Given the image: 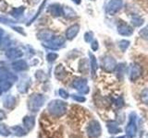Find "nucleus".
<instances>
[{
  "label": "nucleus",
  "instance_id": "39448f33",
  "mask_svg": "<svg viewBox=\"0 0 148 138\" xmlns=\"http://www.w3.org/2000/svg\"><path fill=\"white\" fill-rule=\"evenodd\" d=\"M88 135L92 138H96L101 135V127H100V124L97 121H92L88 126Z\"/></svg>",
  "mask_w": 148,
  "mask_h": 138
},
{
  "label": "nucleus",
  "instance_id": "a211bd4d",
  "mask_svg": "<svg viewBox=\"0 0 148 138\" xmlns=\"http://www.w3.org/2000/svg\"><path fill=\"white\" fill-rule=\"evenodd\" d=\"M118 138H132V137L128 135H124V136H120V137H118Z\"/></svg>",
  "mask_w": 148,
  "mask_h": 138
},
{
  "label": "nucleus",
  "instance_id": "4468645a",
  "mask_svg": "<svg viewBox=\"0 0 148 138\" xmlns=\"http://www.w3.org/2000/svg\"><path fill=\"white\" fill-rule=\"evenodd\" d=\"M139 35H140V37L143 38V40L148 41V25H146L145 28H143L142 30H140V31H139Z\"/></svg>",
  "mask_w": 148,
  "mask_h": 138
},
{
  "label": "nucleus",
  "instance_id": "7ed1b4c3",
  "mask_svg": "<svg viewBox=\"0 0 148 138\" xmlns=\"http://www.w3.org/2000/svg\"><path fill=\"white\" fill-rule=\"evenodd\" d=\"M143 74V67L137 63H132L129 68V79L132 82H135Z\"/></svg>",
  "mask_w": 148,
  "mask_h": 138
},
{
  "label": "nucleus",
  "instance_id": "f8f14e48",
  "mask_svg": "<svg viewBox=\"0 0 148 138\" xmlns=\"http://www.w3.org/2000/svg\"><path fill=\"white\" fill-rule=\"evenodd\" d=\"M125 64H119V66H117L116 67V71H117V75H118V77L119 79H121V78L124 76V67Z\"/></svg>",
  "mask_w": 148,
  "mask_h": 138
},
{
  "label": "nucleus",
  "instance_id": "ddd939ff",
  "mask_svg": "<svg viewBox=\"0 0 148 138\" xmlns=\"http://www.w3.org/2000/svg\"><path fill=\"white\" fill-rule=\"evenodd\" d=\"M141 99L145 104L148 105V87L143 89V91L141 92Z\"/></svg>",
  "mask_w": 148,
  "mask_h": 138
},
{
  "label": "nucleus",
  "instance_id": "6ab92c4d",
  "mask_svg": "<svg viewBox=\"0 0 148 138\" xmlns=\"http://www.w3.org/2000/svg\"><path fill=\"white\" fill-rule=\"evenodd\" d=\"M74 2H75L76 4H80L81 3V0H73Z\"/></svg>",
  "mask_w": 148,
  "mask_h": 138
},
{
  "label": "nucleus",
  "instance_id": "9b49d317",
  "mask_svg": "<svg viewBox=\"0 0 148 138\" xmlns=\"http://www.w3.org/2000/svg\"><path fill=\"white\" fill-rule=\"evenodd\" d=\"M131 23L134 27H141L143 23H145V20H143V18H142L141 17L136 16V17H132V18Z\"/></svg>",
  "mask_w": 148,
  "mask_h": 138
},
{
  "label": "nucleus",
  "instance_id": "6e6552de",
  "mask_svg": "<svg viewBox=\"0 0 148 138\" xmlns=\"http://www.w3.org/2000/svg\"><path fill=\"white\" fill-rule=\"evenodd\" d=\"M79 31V26L78 25H73L67 31V36L69 39H73L75 37Z\"/></svg>",
  "mask_w": 148,
  "mask_h": 138
},
{
  "label": "nucleus",
  "instance_id": "1a4fd4ad",
  "mask_svg": "<svg viewBox=\"0 0 148 138\" xmlns=\"http://www.w3.org/2000/svg\"><path fill=\"white\" fill-rule=\"evenodd\" d=\"M130 44H131V41L128 40H120L118 43V46L120 49V51L123 53H125L127 51V49L130 47Z\"/></svg>",
  "mask_w": 148,
  "mask_h": 138
},
{
  "label": "nucleus",
  "instance_id": "f257e3e1",
  "mask_svg": "<svg viewBox=\"0 0 148 138\" xmlns=\"http://www.w3.org/2000/svg\"><path fill=\"white\" fill-rule=\"evenodd\" d=\"M123 7V0H110L106 7V12L108 16H115Z\"/></svg>",
  "mask_w": 148,
  "mask_h": 138
},
{
  "label": "nucleus",
  "instance_id": "2eb2a0df",
  "mask_svg": "<svg viewBox=\"0 0 148 138\" xmlns=\"http://www.w3.org/2000/svg\"><path fill=\"white\" fill-rule=\"evenodd\" d=\"M115 105H116V107H117V108H121L122 106L124 105V101H123L121 97H119V98H118L117 99L115 100Z\"/></svg>",
  "mask_w": 148,
  "mask_h": 138
},
{
  "label": "nucleus",
  "instance_id": "0eeeda50",
  "mask_svg": "<svg viewBox=\"0 0 148 138\" xmlns=\"http://www.w3.org/2000/svg\"><path fill=\"white\" fill-rule=\"evenodd\" d=\"M106 128H108L109 133H111V135H117V133H121V131H122L121 128L119 127V125L116 122H108Z\"/></svg>",
  "mask_w": 148,
  "mask_h": 138
},
{
  "label": "nucleus",
  "instance_id": "f3484780",
  "mask_svg": "<svg viewBox=\"0 0 148 138\" xmlns=\"http://www.w3.org/2000/svg\"><path fill=\"white\" fill-rule=\"evenodd\" d=\"M91 47H92V51H97V50H98V48H99L98 41H92Z\"/></svg>",
  "mask_w": 148,
  "mask_h": 138
},
{
  "label": "nucleus",
  "instance_id": "20e7f679",
  "mask_svg": "<svg viewBox=\"0 0 148 138\" xmlns=\"http://www.w3.org/2000/svg\"><path fill=\"white\" fill-rule=\"evenodd\" d=\"M136 114L135 112H132L130 114V122L126 127V133L130 136H135L137 133V125H136Z\"/></svg>",
  "mask_w": 148,
  "mask_h": 138
},
{
  "label": "nucleus",
  "instance_id": "423d86ee",
  "mask_svg": "<svg viewBox=\"0 0 148 138\" xmlns=\"http://www.w3.org/2000/svg\"><path fill=\"white\" fill-rule=\"evenodd\" d=\"M117 30L118 33L121 36H131L134 31L133 28L130 24H128L127 22L124 21L119 23V25L117 27Z\"/></svg>",
  "mask_w": 148,
  "mask_h": 138
},
{
  "label": "nucleus",
  "instance_id": "f03ea898",
  "mask_svg": "<svg viewBox=\"0 0 148 138\" xmlns=\"http://www.w3.org/2000/svg\"><path fill=\"white\" fill-rule=\"evenodd\" d=\"M117 62L114 57L110 56V55H106L102 59V68L104 69L106 72L112 73L116 70L117 67Z\"/></svg>",
  "mask_w": 148,
  "mask_h": 138
},
{
  "label": "nucleus",
  "instance_id": "9d476101",
  "mask_svg": "<svg viewBox=\"0 0 148 138\" xmlns=\"http://www.w3.org/2000/svg\"><path fill=\"white\" fill-rule=\"evenodd\" d=\"M91 56V66H92V77H95L96 75V69H97V62H96V58L95 55H92L90 53Z\"/></svg>",
  "mask_w": 148,
  "mask_h": 138
},
{
  "label": "nucleus",
  "instance_id": "dca6fc26",
  "mask_svg": "<svg viewBox=\"0 0 148 138\" xmlns=\"http://www.w3.org/2000/svg\"><path fill=\"white\" fill-rule=\"evenodd\" d=\"M92 37H94V34H92V32H91V31H89V32H87V33H85V41H92Z\"/></svg>",
  "mask_w": 148,
  "mask_h": 138
}]
</instances>
